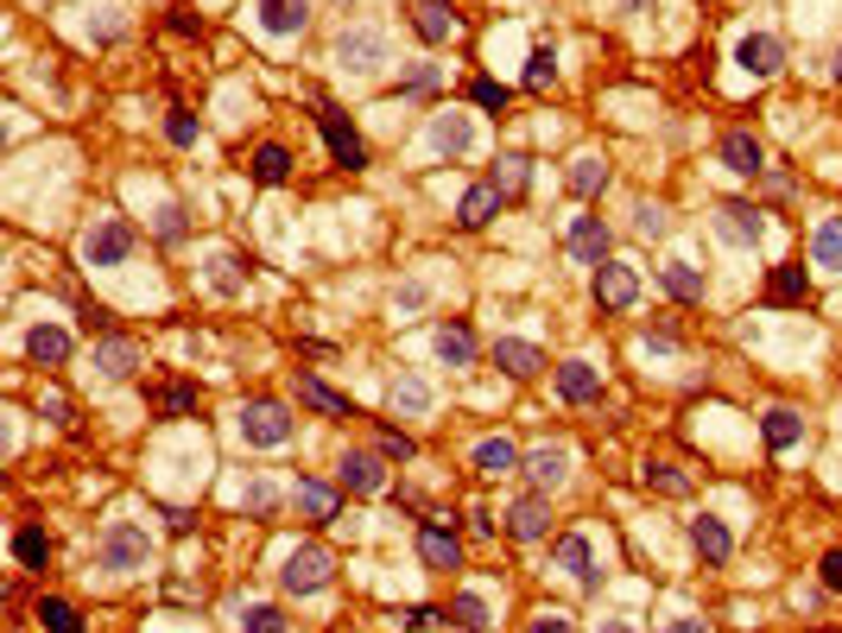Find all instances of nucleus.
Wrapping results in <instances>:
<instances>
[{
  "mask_svg": "<svg viewBox=\"0 0 842 633\" xmlns=\"http://www.w3.org/2000/svg\"><path fill=\"white\" fill-rule=\"evenodd\" d=\"M133 248H140V234H133L128 216H96V222L83 228V260L89 266H128Z\"/></svg>",
  "mask_w": 842,
  "mask_h": 633,
  "instance_id": "nucleus-1",
  "label": "nucleus"
},
{
  "mask_svg": "<svg viewBox=\"0 0 842 633\" xmlns=\"http://www.w3.org/2000/svg\"><path fill=\"white\" fill-rule=\"evenodd\" d=\"M96 564H102V570H114V577H128V570H146V564H153V538H146V526H133V520H114V526L102 532V545H96Z\"/></svg>",
  "mask_w": 842,
  "mask_h": 633,
  "instance_id": "nucleus-2",
  "label": "nucleus"
},
{
  "mask_svg": "<svg viewBox=\"0 0 842 633\" xmlns=\"http://www.w3.org/2000/svg\"><path fill=\"white\" fill-rule=\"evenodd\" d=\"M336 64L349 76H374L393 64V39H386L381 25H349L342 39H336Z\"/></svg>",
  "mask_w": 842,
  "mask_h": 633,
  "instance_id": "nucleus-3",
  "label": "nucleus"
},
{
  "mask_svg": "<svg viewBox=\"0 0 842 633\" xmlns=\"http://www.w3.org/2000/svg\"><path fill=\"white\" fill-rule=\"evenodd\" d=\"M292 412L280 400H248L241 405V444H254V450H285L292 444Z\"/></svg>",
  "mask_w": 842,
  "mask_h": 633,
  "instance_id": "nucleus-4",
  "label": "nucleus"
},
{
  "mask_svg": "<svg viewBox=\"0 0 842 633\" xmlns=\"http://www.w3.org/2000/svg\"><path fill=\"white\" fill-rule=\"evenodd\" d=\"M330 577H336V557L324 552V545H298L280 570L285 596H317V589H330Z\"/></svg>",
  "mask_w": 842,
  "mask_h": 633,
  "instance_id": "nucleus-5",
  "label": "nucleus"
},
{
  "mask_svg": "<svg viewBox=\"0 0 842 633\" xmlns=\"http://www.w3.org/2000/svg\"><path fill=\"white\" fill-rule=\"evenodd\" d=\"M317 133H324V146H330L336 165H349V172H361L368 165V146H361L356 121L342 114V108H330V101H317Z\"/></svg>",
  "mask_w": 842,
  "mask_h": 633,
  "instance_id": "nucleus-6",
  "label": "nucleus"
},
{
  "mask_svg": "<svg viewBox=\"0 0 842 633\" xmlns=\"http://www.w3.org/2000/svg\"><path fill=\"white\" fill-rule=\"evenodd\" d=\"M715 234H722L729 248H761V241H766V216L754 209V203L729 197V203H715Z\"/></svg>",
  "mask_w": 842,
  "mask_h": 633,
  "instance_id": "nucleus-7",
  "label": "nucleus"
},
{
  "mask_svg": "<svg viewBox=\"0 0 842 633\" xmlns=\"http://www.w3.org/2000/svg\"><path fill=\"white\" fill-rule=\"evenodd\" d=\"M254 20L266 39H305L310 0H254Z\"/></svg>",
  "mask_w": 842,
  "mask_h": 633,
  "instance_id": "nucleus-8",
  "label": "nucleus"
},
{
  "mask_svg": "<svg viewBox=\"0 0 842 633\" xmlns=\"http://www.w3.org/2000/svg\"><path fill=\"white\" fill-rule=\"evenodd\" d=\"M634 298H639L634 266H621V260H602V266H595V304H602V310H634Z\"/></svg>",
  "mask_w": 842,
  "mask_h": 633,
  "instance_id": "nucleus-9",
  "label": "nucleus"
},
{
  "mask_svg": "<svg viewBox=\"0 0 842 633\" xmlns=\"http://www.w3.org/2000/svg\"><path fill=\"white\" fill-rule=\"evenodd\" d=\"M735 64H741L747 76H779V64H786V45H779L773 32H741Z\"/></svg>",
  "mask_w": 842,
  "mask_h": 633,
  "instance_id": "nucleus-10",
  "label": "nucleus"
},
{
  "mask_svg": "<svg viewBox=\"0 0 842 633\" xmlns=\"http://www.w3.org/2000/svg\"><path fill=\"white\" fill-rule=\"evenodd\" d=\"M418 557L431 564V570H462V538L444 520H425L418 526Z\"/></svg>",
  "mask_w": 842,
  "mask_h": 633,
  "instance_id": "nucleus-11",
  "label": "nucleus"
},
{
  "mask_svg": "<svg viewBox=\"0 0 842 633\" xmlns=\"http://www.w3.org/2000/svg\"><path fill=\"white\" fill-rule=\"evenodd\" d=\"M551 557H558V570H570L583 589H602V570H595V557H589V538H583V532H564L558 545H551Z\"/></svg>",
  "mask_w": 842,
  "mask_h": 633,
  "instance_id": "nucleus-12",
  "label": "nucleus"
},
{
  "mask_svg": "<svg viewBox=\"0 0 842 633\" xmlns=\"http://www.w3.org/2000/svg\"><path fill=\"white\" fill-rule=\"evenodd\" d=\"M412 32H418L425 45H450L462 32V20L444 7V0H418V7H412Z\"/></svg>",
  "mask_w": 842,
  "mask_h": 633,
  "instance_id": "nucleus-13",
  "label": "nucleus"
},
{
  "mask_svg": "<svg viewBox=\"0 0 842 633\" xmlns=\"http://www.w3.org/2000/svg\"><path fill=\"white\" fill-rule=\"evenodd\" d=\"M469 146H475V127H469V114L444 108V114L431 121V152H437V159H462Z\"/></svg>",
  "mask_w": 842,
  "mask_h": 633,
  "instance_id": "nucleus-14",
  "label": "nucleus"
},
{
  "mask_svg": "<svg viewBox=\"0 0 842 633\" xmlns=\"http://www.w3.org/2000/svg\"><path fill=\"white\" fill-rule=\"evenodd\" d=\"M526 476H533L538 494L564 488V481H570V450H564V444H538V450L526 456Z\"/></svg>",
  "mask_w": 842,
  "mask_h": 633,
  "instance_id": "nucleus-15",
  "label": "nucleus"
},
{
  "mask_svg": "<svg viewBox=\"0 0 842 633\" xmlns=\"http://www.w3.org/2000/svg\"><path fill=\"white\" fill-rule=\"evenodd\" d=\"M690 552L703 557V564H722V557L735 552V532L722 526L715 513H697V520H690Z\"/></svg>",
  "mask_w": 842,
  "mask_h": 633,
  "instance_id": "nucleus-16",
  "label": "nucleus"
},
{
  "mask_svg": "<svg viewBox=\"0 0 842 633\" xmlns=\"http://www.w3.org/2000/svg\"><path fill=\"white\" fill-rule=\"evenodd\" d=\"M507 532L520 538V545L545 538V532H551V506H545V494H526V501H513V506H507Z\"/></svg>",
  "mask_w": 842,
  "mask_h": 633,
  "instance_id": "nucleus-17",
  "label": "nucleus"
},
{
  "mask_svg": "<svg viewBox=\"0 0 842 633\" xmlns=\"http://www.w3.org/2000/svg\"><path fill=\"white\" fill-rule=\"evenodd\" d=\"M89 361H96V374H102V380H133V368H140V349H133L128 336H102Z\"/></svg>",
  "mask_w": 842,
  "mask_h": 633,
  "instance_id": "nucleus-18",
  "label": "nucleus"
},
{
  "mask_svg": "<svg viewBox=\"0 0 842 633\" xmlns=\"http://www.w3.org/2000/svg\"><path fill=\"white\" fill-rule=\"evenodd\" d=\"M570 253H577L583 266H602V260H609V222H602V216H577V222H570Z\"/></svg>",
  "mask_w": 842,
  "mask_h": 633,
  "instance_id": "nucleus-19",
  "label": "nucleus"
},
{
  "mask_svg": "<svg viewBox=\"0 0 842 633\" xmlns=\"http://www.w3.org/2000/svg\"><path fill=\"white\" fill-rule=\"evenodd\" d=\"M342 488H349V494H381V488H386L381 456H374V450H349V456H342Z\"/></svg>",
  "mask_w": 842,
  "mask_h": 633,
  "instance_id": "nucleus-20",
  "label": "nucleus"
},
{
  "mask_svg": "<svg viewBox=\"0 0 842 633\" xmlns=\"http://www.w3.org/2000/svg\"><path fill=\"white\" fill-rule=\"evenodd\" d=\"M475 469L501 481V476H513V469H526V456H520L513 437H482V444H475Z\"/></svg>",
  "mask_w": 842,
  "mask_h": 633,
  "instance_id": "nucleus-21",
  "label": "nucleus"
},
{
  "mask_svg": "<svg viewBox=\"0 0 842 633\" xmlns=\"http://www.w3.org/2000/svg\"><path fill=\"white\" fill-rule=\"evenodd\" d=\"M722 165H729L735 177H761L766 172V146L754 140V133H729V140H722Z\"/></svg>",
  "mask_w": 842,
  "mask_h": 633,
  "instance_id": "nucleus-22",
  "label": "nucleus"
},
{
  "mask_svg": "<svg viewBox=\"0 0 842 633\" xmlns=\"http://www.w3.org/2000/svg\"><path fill=\"white\" fill-rule=\"evenodd\" d=\"M494 361H501V374H513V380H533L538 368H545V354H538L533 342H520V336H501V342H494Z\"/></svg>",
  "mask_w": 842,
  "mask_h": 633,
  "instance_id": "nucleus-23",
  "label": "nucleus"
},
{
  "mask_svg": "<svg viewBox=\"0 0 842 633\" xmlns=\"http://www.w3.org/2000/svg\"><path fill=\"white\" fill-rule=\"evenodd\" d=\"M558 393L570 405H589V400H602V374L589 368V361H564L558 368Z\"/></svg>",
  "mask_w": 842,
  "mask_h": 633,
  "instance_id": "nucleus-24",
  "label": "nucleus"
},
{
  "mask_svg": "<svg viewBox=\"0 0 842 633\" xmlns=\"http://www.w3.org/2000/svg\"><path fill=\"white\" fill-rule=\"evenodd\" d=\"M292 501H298V513H305L310 526H330L336 520V488H324V481H298V488H292Z\"/></svg>",
  "mask_w": 842,
  "mask_h": 633,
  "instance_id": "nucleus-25",
  "label": "nucleus"
},
{
  "mask_svg": "<svg viewBox=\"0 0 842 633\" xmlns=\"http://www.w3.org/2000/svg\"><path fill=\"white\" fill-rule=\"evenodd\" d=\"M659 285L678 304H703V292H710V285H703V273H697L690 260H671V266H659Z\"/></svg>",
  "mask_w": 842,
  "mask_h": 633,
  "instance_id": "nucleus-26",
  "label": "nucleus"
},
{
  "mask_svg": "<svg viewBox=\"0 0 842 633\" xmlns=\"http://www.w3.org/2000/svg\"><path fill=\"white\" fill-rule=\"evenodd\" d=\"M494 209H501V190H494V184H469V190H462L457 222L462 228H488V222H494Z\"/></svg>",
  "mask_w": 842,
  "mask_h": 633,
  "instance_id": "nucleus-27",
  "label": "nucleus"
},
{
  "mask_svg": "<svg viewBox=\"0 0 842 633\" xmlns=\"http://www.w3.org/2000/svg\"><path fill=\"white\" fill-rule=\"evenodd\" d=\"M26 354L39 361V368H57V361H70V336H64L57 324H39L26 336Z\"/></svg>",
  "mask_w": 842,
  "mask_h": 633,
  "instance_id": "nucleus-28",
  "label": "nucleus"
},
{
  "mask_svg": "<svg viewBox=\"0 0 842 633\" xmlns=\"http://www.w3.org/2000/svg\"><path fill=\"white\" fill-rule=\"evenodd\" d=\"M298 400H305V405H317V412H330V418H356V405L342 400L336 386H324L317 374H298Z\"/></svg>",
  "mask_w": 842,
  "mask_h": 633,
  "instance_id": "nucleus-29",
  "label": "nucleus"
},
{
  "mask_svg": "<svg viewBox=\"0 0 842 633\" xmlns=\"http://www.w3.org/2000/svg\"><path fill=\"white\" fill-rule=\"evenodd\" d=\"M437 361H450V368H469V361H475V336H469V324L437 329Z\"/></svg>",
  "mask_w": 842,
  "mask_h": 633,
  "instance_id": "nucleus-30",
  "label": "nucleus"
},
{
  "mask_svg": "<svg viewBox=\"0 0 842 633\" xmlns=\"http://www.w3.org/2000/svg\"><path fill=\"white\" fill-rule=\"evenodd\" d=\"M209 292H222V298L248 292V266H241L234 253H209Z\"/></svg>",
  "mask_w": 842,
  "mask_h": 633,
  "instance_id": "nucleus-31",
  "label": "nucleus"
},
{
  "mask_svg": "<svg viewBox=\"0 0 842 633\" xmlns=\"http://www.w3.org/2000/svg\"><path fill=\"white\" fill-rule=\"evenodd\" d=\"M761 430H766V450H791V444L805 437V418H798V412H786V405H773Z\"/></svg>",
  "mask_w": 842,
  "mask_h": 633,
  "instance_id": "nucleus-32",
  "label": "nucleus"
},
{
  "mask_svg": "<svg viewBox=\"0 0 842 633\" xmlns=\"http://www.w3.org/2000/svg\"><path fill=\"white\" fill-rule=\"evenodd\" d=\"M811 260L823 273H842V216H830V222L811 234Z\"/></svg>",
  "mask_w": 842,
  "mask_h": 633,
  "instance_id": "nucleus-33",
  "label": "nucleus"
},
{
  "mask_svg": "<svg viewBox=\"0 0 842 633\" xmlns=\"http://www.w3.org/2000/svg\"><path fill=\"white\" fill-rule=\"evenodd\" d=\"M13 557H20L26 570H45V564H52V532L20 526V532H13Z\"/></svg>",
  "mask_w": 842,
  "mask_h": 633,
  "instance_id": "nucleus-34",
  "label": "nucleus"
},
{
  "mask_svg": "<svg viewBox=\"0 0 842 633\" xmlns=\"http://www.w3.org/2000/svg\"><path fill=\"white\" fill-rule=\"evenodd\" d=\"M570 190H577V197H602V190H609V165H602L595 152H583V159L570 165Z\"/></svg>",
  "mask_w": 842,
  "mask_h": 633,
  "instance_id": "nucleus-35",
  "label": "nucleus"
},
{
  "mask_svg": "<svg viewBox=\"0 0 842 633\" xmlns=\"http://www.w3.org/2000/svg\"><path fill=\"white\" fill-rule=\"evenodd\" d=\"M393 412H400V418L431 412V386H425V380H412V374H400V380H393Z\"/></svg>",
  "mask_w": 842,
  "mask_h": 633,
  "instance_id": "nucleus-36",
  "label": "nucleus"
},
{
  "mask_svg": "<svg viewBox=\"0 0 842 633\" xmlns=\"http://www.w3.org/2000/svg\"><path fill=\"white\" fill-rule=\"evenodd\" d=\"M285 177H292V152H285V146H260L254 152V184L273 190V184H285Z\"/></svg>",
  "mask_w": 842,
  "mask_h": 633,
  "instance_id": "nucleus-37",
  "label": "nucleus"
},
{
  "mask_svg": "<svg viewBox=\"0 0 842 633\" xmlns=\"http://www.w3.org/2000/svg\"><path fill=\"white\" fill-rule=\"evenodd\" d=\"M234 627H241V633H292V627H285V608H273V602H248Z\"/></svg>",
  "mask_w": 842,
  "mask_h": 633,
  "instance_id": "nucleus-38",
  "label": "nucleus"
},
{
  "mask_svg": "<svg viewBox=\"0 0 842 633\" xmlns=\"http://www.w3.org/2000/svg\"><path fill=\"white\" fill-rule=\"evenodd\" d=\"M39 621H45V633H83L77 608L64 602V596H39Z\"/></svg>",
  "mask_w": 842,
  "mask_h": 633,
  "instance_id": "nucleus-39",
  "label": "nucleus"
},
{
  "mask_svg": "<svg viewBox=\"0 0 842 633\" xmlns=\"http://www.w3.org/2000/svg\"><path fill=\"white\" fill-rule=\"evenodd\" d=\"M526 184H533V165H526V159H501L494 190H501V197H526Z\"/></svg>",
  "mask_w": 842,
  "mask_h": 633,
  "instance_id": "nucleus-40",
  "label": "nucleus"
},
{
  "mask_svg": "<svg viewBox=\"0 0 842 633\" xmlns=\"http://www.w3.org/2000/svg\"><path fill=\"white\" fill-rule=\"evenodd\" d=\"M646 488H653V494H671V501L690 494V481L678 476V462H646Z\"/></svg>",
  "mask_w": 842,
  "mask_h": 633,
  "instance_id": "nucleus-41",
  "label": "nucleus"
},
{
  "mask_svg": "<svg viewBox=\"0 0 842 633\" xmlns=\"http://www.w3.org/2000/svg\"><path fill=\"white\" fill-rule=\"evenodd\" d=\"M450 621H457L462 633H488V602L482 596H457V602H450Z\"/></svg>",
  "mask_w": 842,
  "mask_h": 633,
  "instance_id": "nucleus-42",
  "label": "nucleus"
},
{
  "mask_svg": "<svg viewBox=\"0 0 842 633\" xmlns=\"http://www.w3.org/2000/svg\"><path fill=\"white\" fill-rule=\"evenodd\" d=\"M469 96H475V108H488V114H507V83H494V76H475L469 83Z\"/></svg>",
  "mask_w": 842,
  "mask_h": 633,
  "instance_id": "nucleus-43",
  "label": "nucleus"
},
{
  "mask_svg": "<svg viewBox=\"0 0 842 633\" xmlns=\"http://www.w3.org/2000/svg\"><path fill=\"white\" fill-rule=\"evenodd\" d=\"M551 76H558V57H551V45H538L526 57V89H551Z\"/></svg>",
  "mask_w": 842,
  "mask_h": 633,
  "instance_id": "nucleus-44",
  "label": "nucleus"
},
{
  "mask_svg": "<svg viewBox=\"0 0 842 633\" xmlns=\"http://www.w3.org/2000/svg\"><path fill=\"white\" fill-rule=\"evenodd\" d=\"M437 83H444V70H437V64H412V70L400 76V96H431Z\"/></svg>",
  "mask_w": 842,
  "mask_h": 633,
  "instance_id": "nucleus-45",
  "label": "nucleus"
},
{
  "mask_svg": "<svg viewBox=\"0 0 842 633\" xmlns=\"http://www.w3.org/2000/svg\"><path fill=\"white\" fill-rule=\"evenodd\" d=\"M766 292H773V298H779V304H798V298H805V266H779Z\"/></svg>",
  "mask_w": 842,
  "mask_h": 633,
  "instance_id": "nucleus-46",
  "label": "nucleus"
},
{
  "mask_svg": "<svg viewBox=\"0 0 842 633\" xmlns=\"http://www.w3.org/2000/svg\"><path fill=\"white\" fill-rule=\"evenodd\" d=\"M241 506H248L254 520H266V513L280 506V494H273V481H248V494H241Z\"/></svg>",
  "mask_w": 842,
  "mask_h": 633,
  "instance_id": "nucleus-47",
  "label": "nucleus"
},
{
  "mask_svg": "<svg viewBox=\"0 0 842 633\" xmlns=\"http://www.w3.org/2000/svg\"><path fill=\"white\" fill-rule=\"evenodd\" d=\"M165 140H172V146H197V114L172 108V121H165Z\"/></svg>",
  "mask_w": 842,
  "mask_h": 633,
  "instance_id": "nucleus-48",
  "label": "nucleus"
},
{
  "mask_svg": "<svg viewBox=\"0 0 842 633\" xmlns=\"http://www.w3.org/2000/svg\"><path fill=\"white\" fill-rule=\"evenodd\" d=\"M412 450H418V444H412L400 425H381V456H400V462H412Z\"/></svg>",
  "mask_w": 842,
  "mask_h": 633,
  "instance_id": "nucleus-49",
  "label": "nucleus"
},
{
  "mask_svg": "<svg viewBox=\"0 0 842 633\" xmlns=\"http://www.w3.org/2000/svg\"><path fill=\"white\" fill-rule=\"evenodd\" d=\"M526 633H577V621H570L564 608H545V614H533V627Z\"/></svg>",
  "mask_w": 842,
  "mask_h": 633,
  "instance_id": "nucleus-50",
  "label": "nucleus"
},
{
  "mask_svg": "<svg viewBox=\"0 0 842 633\" xmlns=\"http://www.w3.org/2000/svg\"><path fill=\"white\" fill-rule=\"evenodd\" d=\"M634 228L646 234V241H653V234H665V209H659V203H639V209H634Z\"/></svg>",
  "mask_w": 842,
  "mask_h": 633,
  "instance_id": "nucleus-51",
  "label": "nucleus"
},
{
  "mask_svg": "<svg viewBox=\"0 0 842 633\" xmlns=\"http://www.w3.org/2000/svg\"><path fill=\"white\" fill-rule=\"evenodd\" d=\"M158 241H184V209H178V203H165V209H158Z\"/></svg>",
  "mask_w": 842,
  "mask_h": 633,
  "instance_id": "nucleus-52",
  "label": "nucleus"
},
{
  "mask_svg": "<svg viewBox=\"0 0 842 633\" xmlns=\"http://www.w3.org/2000/svg\"><path fill=\"white\" fill-rule=\"evenodd\" d=\"M158 405H165V412H190V405H197V386H165Z\"/></svg>",
  "mask_w": 842,
  "mask_h": 633,
  "instance_id": "nucleus-53",
  "label": "nucleus"
},
{
  "mask_svg": "<svg viewBox=\"0 0 842 633\" xmlns=\"http://www.w3.org/2000/svg\"><path fill=\"white\" fill-rule=\"evenodd\" d=\"M172 32H184V39H204V20H197L190 7H172Z\"/></svg>",
  "mask_w": 842,
  "mask_h": 633,
  "instance_id": "nucleus-54",
  "label": "nucleus"
},
{
  "mask_svg": "<svg viewBox=\"0 0 842 633\" xmlns=\"http://www.w3.org/2000/svg\"><path fill=\"white\" fill-rule=\"evenodd\" d=\"M823 589H830V596H842V552L823 557Z\"/></svg>",
  "mask_w": 842,
  "mask_h": 633,
  "instance_id": "nucleus-55",
  "label": "nucleus"
},
{
  "mask_svg": "<svg viewBox=\"0 0 842 633\" xmlns=\"http://www.w3.org/2000/svg\"><path fill=\"white\" fill-rule=\"evenodd\" d=\"M437 621H450V614H444V608H431V602L406 614V627H437Z\"/></svg>",
  "mask_w": 842,
  "mask_h": 633,
  "instance_id": "nucleus-56",
  "label": "nucleus"
},
{
  "mask_svg": "<svg viewBox=\"0 0 842 633\" xmlns=\"http://www.w3.org/2000/svg\"><path fill=\"white\" fill-rule=\"evenodd\" d=\"M425 298H431V292H425L418 279H412V285H400V310H425Z\"/></svg>",
  "mask_w": 842,
  "mask_h": 633,
  "instance_id": "nucleus-57",
  "label": "nucleus"
},
{
  "mask_svg": "<svg viewBox=\"0 0 842 633\" xmlns=\"http://www.w3.org/2000/svg\"><path fill=\"white\" fill-rule=\"evenodd\" d=\"M165 526H172V532H178V538H184V532L197 526V520H190V513H184V506H165Z\"/></svg>",
  "mask_w": 842,
  "mask_h": 633,
  "instance_id": "nucleus-58",
  "label": "nucleus"
},
{
  "mask_svg": "<svg viewBox=\"0 0 842 633\" xmlns=\"http://www.w3.org/2000/svg\"><path fill=\"white\" fill-rule=\"evenodd\" d=\"M671 633H710V621H671Z\"/></svg>",
  "mask_w": 842,
  "mask_h": 633,
  "instance_id": "nucleus-59",
  "label": "nucleus"
},
{
  "mask_svg": "<svg viewBox=\"0 0 842 633\" xmlns=\"http://www.w3.org/2000/svg\"><path fill=\"white\" fill-rule=\"evenodd\" d=\"M659 0H621V13H653Z\"/></svg>",
  "mask_w": 842,
  "mask_h": 633,
  "instance_id": "nucleus-60",
  "label": "nucleus"
},
{
  "mask_svg": "<svg viewBox=\"0 0 842 633\" xmlns=\"http://www.w3.org/2000/svg\"><path fill=\"white\" fill-rule=\"evenodd\" d=\"M595 633H634V627H627V621H602Z\"/></svg>",
  "mask_w": 842,
  "mask_h": 633,
  "instance_id": "nucleus-61",
  "label": "nucleus"
},
{
  "mask_svg": "<svg viewBox=\"0 0 842 633\" xmlns=\"http://www.w3.org/2000/svg\"><path fill=\"white\" fill-rule=\"evenodd\" d=\"M836 83H842V51H836Z\"/></svg>",
  "mask_w": 842,
  "mask_h": 633,
  "instance_id": "nucleus-62",
  "label": "nucleus"
},
{
  "mask_svg": "<svg viewBox=\"0 0 842 633\" xmlns=\"http://www.w3.org/2000/svg\"><path fill=\"white\" fill-rule=\"evenodd\" d=\"M342 7H361V0H342Z\"/></svg>",
  "mask_w": 842,
  "mask_h": 633,
  "instance_id": "nucleus-63",
  "label": "nucleus"
}]
</instances>
